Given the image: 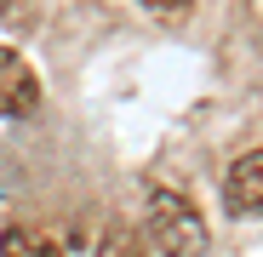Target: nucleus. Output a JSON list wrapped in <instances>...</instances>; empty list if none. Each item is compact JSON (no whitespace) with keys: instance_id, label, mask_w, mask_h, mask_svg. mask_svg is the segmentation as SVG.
<instances>
[{"instance_id":"f257e3e1","label":"nucleus","mask_w":263,"mask_h":257,"mask_svg":"<svg viewBox=\"0 0 263 257\" xmlns=\"http://www.w3.org/2000/svg\"><path fill=\"white\" fill-rule=\"evenodd\" d=\"M149 240H155V251H166V257H200V251H206V223H200V211H195L183 194L155 189V194H149Z\"/></svg>"},{"instance_id":"f03ea898","label":"nucleus","mask_w":263,"mask_h":257,"mask_svg":"<svg viewBox=\"0 0 263 257\" xmlns=\"http://www.w3.org/2000/svg\"><path fill=\"white\" fill-rule=\"evenodd\" d=\"M229 206L235 211H263V149H252L229 166Z\"/></svg>"},{"instance_id":"7ed1b4c3","label":"nucleus","mask_w":263,"mask_h":257,"mask_svg":"<svg viewBox=\"0 0 263 257\" xmlns=\"http://www.w3.org/2000/svg\"><path fill=\"white\" fill-rule=\"evenodd\" d=\"M34 103H40V80L23 63H12L6 74H0V114H29Z\"/></svg>"},{"instance_id":"20e7f679","label":"nucleus","mask_w":263,"mask_h":257,"mask_svg":"<svg viewBox=\"0 0 263 257\" xmlns=\"http://www.w3.org/2000/svg\"><path fill=\"white\" fill-rule=\"evenodd\" d=\"M0 257H63V251L52 240L29 234V229H6V234H0Z\"/></svg>"},{"instance_id":"39448f33","label":"nucleus","mask_w":263,"mask_h":257,"mask_svg":"<svg viewBox=\"0 0 263 257\" xmlns=\"http://www.w3.org/2000/svg\"><path fill=\"white\" fill-rule=\"evenodd\" d=\"M98 257H149V251H143V234H138V229L109 223L103 240H98Z\"/></svg>"},{"instance_id":"423d86ee","label":"nucleus","mask_w":263,"mask_h":257,"mask_svg":"<svg viewBox=\"0 0 263 257\" xmlns=\"http://www.w3.org/2000/svg\"><path fill=\"white\" fill-rule=\"evenodd\" d=\"M143 6H149V12H166V17H172V12H189L195 0H143Z\"/></svg>"},{"instance_id":"0eeeda50","label":"nucleus","mask_w":263,"mask_h":257,"mask_svg":"<svg viewBox=\"0 0 263 257\" xmlns=\"http://www.w3.org/2000/svg\"><path fill=\"white\" fill-rule=\"evenodd\" d=\"M12 63H17V57H12V52H6V46H0V74H6V69H12Z\"/></svg>"},{"instance_id":"6e6552de","label":"nucleus","mask_w":263,"mask_h":257,"mask_svg":"<svg viewBox=\"0 0 263 257\" xmlns=\"http://www.w3.org/2000/svg\"><path fill=\"white\" fill-rule=\"evenodd\" d=\"M0 12H6V0H0Z\"/></svg>"}]
</instances>
